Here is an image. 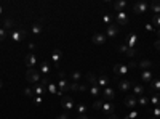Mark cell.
<instances>
[{"label": "cell", "mask_w": 160, "mask_h": 119, "mask_svg": "<svg viewBox=\"0 0 160 119\" xmlns=\"http://www.w3.org/2000/svg\"><path fill=\"white\" fill-rule=\"evenodd\" d=\"M26 81L29 84H37L40 81V74H38V71H35L34 68H30L27 69V73H26Z\"/></svg>", "instance_id": "cell-1"}, {"label": "cell", "mask_w": 160, "mask_h": 119, "mask_svg": "<svg viewBox=\"0 0 160 119\" xmlns=\"http://www.w3.org/2000/svg\"><path fill=\"white\" fill-rule=\"evenodd\" d=\"M69 87H70V84L66 81V77H64V73H59V84H58V93L62 97V93L64 92H67L69 90Z\"/></svg>", "instance_id": "cell-2"}, {"label": "cell", "mask_w": 160, "mask_h": 119, "mask_svg": "<svg viewBox=\"0 0 160 119\" xmlns=\"http://www.w3.org/2000/svg\"><path fill=\"white\" fill-rule=\"evenodd\" d=\"M26 36H27V31L22 29V28L13 29V31H11V39H13L14 42H21L22 39H26Z\"/></svg>", "instance_id": "cell-3"}, {"label": "cell", "mask_w": 160, "mask_h": 119, "mask_svg": "<svg viewBox=\"0 0 160 119\" xmlns=\"http://www.w3.org/2000/svg\"><path fill=\"white\" fill-rule=\"evenodd\" d=\"M61 106L69 113V111L75 106V103H74V100H72L70 97H67V95H62V97H61Z\"/></svg>", "instance_id": "cell-4"}, {"label": "cell", "mask_w": 160, "mask_h": 119, "mask_svg": "<svg viewBox=\"0 0 160 119\" xmlns=\"http://www.w3.org/2000/svg\"><path fill=\"white\" fill-rule=\"evenodd\" d=\"M101 109H102V113H106V116H112V114H114V111H115V105H114V103H110V101H104Z\"/></svg>", "instance_id": "cell-5"}, {"label": "cell", "mask_w": 160, "mask_h": 119, "mask_svg": "<svg viewBox=\"0 0 160 119\" xmlns=\"http://www.w3.org/2000/svg\"><path fill=\"white\" fill-rule=\"evenodd\" d=\"M115 19H117V26H125V24H128V16H126L125 11H118L115 15Z\"/></svg>", "instance_id": "cell-6"}, {"label": "cell", "mask_w": 160, "mask_h": 119, "mask_svg": "<svg viewBox=\"0 0 160 119\" xmlns=\"http://www.w3.org/2000/svg\"><path fill=\"white\" fill-rule=\"evenodd\" d=\"M51 60L54 63V66H59L61 65V60H62V52L59 49H54L53 53H51Z\"/></svg>", "instance_id": "cell-7"}, {"label": "cell", "mask_w": 160, "mask_h": 119, "mask_svg": "<svg viewBox=\"0 0 160 119\" xmlns=\"http://www.w3.org/2000/svg\"><path fill=\"white\" fill-rule=\"evenodd\" d=\"M128 71H130L128 65H115V66H114V73L118 74V76H126Z\"/></svg>", "instance_id": "cell-8"}, {"label": "cell", "mask_w": 160, "mask_h": 119, "mask_svg": "<svg viewBox=\"0 0 160 119\" xmlns=\"http://www.w3.org/2000/svg\"><path fill=\"white\" fill-rule=\"evenodd\" d=\"M24 61H26L27 68L30 69V68H34V66L37 65V57H35L34 53H27V55H26V58H24Z\"/></svg>", "instance_id": "cell-9"}, {"label": "cell", "mask_w": 160, "mask_h": 119, "mask_svg": "<svg viewBox=\"0 0 160 119\" xmlns=\"http://www.w3.org/2000/svg\"><path fill=\"white\" fill-rule=\"evenodd\" d=\"M125 42H126L128 49H134L136 42H138V36H136V34H128L126 39H125Z\"/></svg>", "instance_id": "cell-10"}, {"label": "cell", "mask_w": 160, "mask_h": 119, "mask_svg": "<svg viewBox=\"0 0 160 119\" xmlns=\"http://www.w3.org/2000/svg\"><path fill=\"white\" fill-rule=\"evenodd\" d=\"M131 81H128V79H122V81L118 82V90H122V92H126V90H131Z\"/></svg>", "instance_id": "cell-11"}, {"label": "cell", "mask_w": 160, "mask_h": 119, "mask_svg": "<svg viewBox=\"0 0 160 119\" xmlns=\"http://www.w3.org/2000/svg\"><path fill=\"white\" fill-rule=\"evenodd\" d=\"M136 105H138V100H136V97H134V95H128V97L125 98V106H126V108L133 109Z\"/></svg>", "instance_id": "cell-12"}, {"label": "cell", "mask_w": 160, "mask_h": 119, "mask_svg": "<svg viewBox=\"0 0 160 119\" xmlns=\"http://www.w3.org/2000/svg\"><path fill=\"white\" fill-rule=\"evenodd\" d=\"M133 10H134L136 15H141V13H144V11L147 10V3L146 2H138V3H134Z\"/></svg>", "instance_id": "cell-13"}, {"label": "cell", "mask_w": 160, "mask_h": 119, "mask_svg": "<svg viewBox=\"0 0 160 119\" xmlns=\"http://www.w3.org/2000/svg\"><path fill=\"white\" fill-rule=\"evenodd\" d=\"M91 42L94 45H102V44H106V34H94L91 37Z\"/></svg>", "instance_id": "cell-14"}, {"label": "cell", "mask_w": 160, "mask_h": 119, "mask_svg": "<svg viewBox=\"0 0 160 119\" xmlns=\"http://www.w3.org/2000/svg\"><path fill=\"white\" fill-rule=\"evenodd\" d=\"M102 95H104V98H106V100L112 101L114 97H115V92H114V89H110V87H106V89L102 90Z\"/></svg>", "instance_id": "cell-15"}, {"label": "cell", "mask_w": 160, "mask_h": 119, "mask_svg": "<svg viewBox=\"0 0 160 119\" xmlns=\"http://www.w3.org/2000/svg\"><path fill=\"white\" fill-rule=\"evenodd\" d=\"M106 34H107V37H115V36L118 34V26H117V24H110V26H107Z\"/></svg>", "instance_id": "cell-16"}, {"label": "cell", "mask_w": 160, "mask_h": 119, "mask_svg": "<svg viewBox=\"0 0 160 119\" xmlns=\"http://www.w3.org/2000/svg\"><path fill=\"white\" fill-rule=\"evenodd\" d=\"M149 103H152L154 106H160V93H157V92H150Z\"/></svg>", "instance_id": "cell-17"}, {"label": "cell", "mask_w": 160, "mask_h": 119, "mask_svg": "<svg viewBox=\"0 0 160 119\" xmlns=\"http://www.w3.org/2000/svg\"><path fill=\"white\" fill-rule=\"evenodd\" d=\"M155 76H154V73H152V71H142V74H141V79L144 82H152V79H154Z\"/></svg>", "instance_id": "cell-18"}, {"label": "cell", "mask_w": 160, "mask_h": 119, "mask_svg": "<svg viewBox=\"0 0 160 119\" xmlns=\"http://www.w3.org/2000/svg\"><path fill=\"white\" fill-rule=\"evenodd\" d=\"M150 92H158L160 93V77L152 79V82H150Z\"/></svg>", "instance_id": "cell-19"}, {"label": "cell", "mask_w": 160, "mask_h": 119, "mask_svg": "<svg viewBox=\"0 0 160 119\" xmlns=\"http://www.w3.org/2000/svg\"><path fill=\"white\" fill-rule=\"evenodd\" d=\"M40 71H42L43 77H48V76H50V63L42 61V65H40Z\"/></svg>", "instance_id": "cell-20"}, {"label": "cell", "mask_w": 160, "mask_h": 119, "mask_svg": "<svg viewBox=\"0 0 160 119\" xmlns=\"http://www.w3.org/2000/svg\"><path fill=\"white\" fill-rule=\"evenodd\" d=\"M154 65H152V61L150 60H142V61H139L138 63V68H141L142 71H147L149 68H152Z\"/></svg>", "instance_id": "cell-21"}, {"label": "cell", "mask_w": 160, "mask_h": 119, "mask_svg": "<svg viewBox=\"0 0 160 119\" xmlns=\"http://www.w3.org/2000/svg\"><path fill=\"white\" fill-rule=\"evenodd\" d=\"M126 5H128V3L125 2V0H117V2H114V8H115L117 13H118V11H123Z\"/></svg>", "instance_id": "cell-22"}, {"label": "cell", "mask_w": 160, "mask_h": 119, "mask_svg": "<svg viewBox=\"0 0 160 119\" xmlns=\"http://www.w3.org/2000/svg\"><path fill=\"white\" fill-rule=\"evenodd\" d=\"M144 92H146V90H144V87H142V85H139V84H134V85H133V95L142 97Z\"/></svg>", "instance_id": "cell-23"}, {"label": "cell", "mask_w": 160, "mask_h": 119, "mask_svg": "<svg viewBox=\"0 0 160 119\" xmlns=\"http://www.w3.org/2000/svg\"><path fill=\"white\" fill-rule=\"evenodd\" d=\"M77 113H78V116H85L88 113V106L85 105V103H78L77 105Z\"/></svg>", "instance_id": "cell-24"}, {"label": "cell", "mask_w": 160, "mask_h": 119, "mask_svg": "<svg viewBox=\"0 0 160 119\" xmlns=\"http://www.w3.org/2000/svg\"><path fill=\"white\" fill-rule=\"evenodd\" d=\"M98 84H99V87L106 89L107 84H109V77H106V76H99V77H98Z\"/></svg>", "instance_id": "cell-25"}, {"label": "cell", "mask_w": 160, "mask_h": 119, "mask_svg": "<svg viewBox=\"0 0 160 119\" xmlns=\"http://www.w3.org/2000/svg\"><path fill=\"white\" fill-rule=\"evenodd\" d=\"M45 92H46V89H45L43 85H40V84H37V85H35V89H34V93H35V95L42 97V95H43Z\"/></svg>", "instance_id": "cell-26"}, {"label": "cell", "mask_w": 160, "mask_h": 119, "mask_svg": "<svg viewBox=\"0 0 160 119\" xmlns=\"http://www.w3.org/2000/svg\"><path fill=\"white\" fill-rule=\"evenodd\" d=\"M14 26H16V24H14V21H13L11 18L5 19V23H3V29H11V31H13V29H14Z\"/></svg>", "instance_id": "cell-27"}, {"label": "cell", "mask_w": 160, "mask_h": 119, "mask_svg": "<svg viewBox=\"0 0 160 119\" xmlns=\"http://www.w3.org/2000/svg\"><path fill=\"white\" fill-rule=\"evenodd\" d=\"M150 8H152V11L154 13H160V0H154V2L150 3Z\"/></svg>", "instance_id": "cell-28"}, {"label": "cell", "mask_w": 160, "mask_h": 119, "mask_svg": "<svg viewBox=\"0 0 160 119\" xmlns=\"http://www.w3.org/2000/svg\"><path fill=\"white\" fill-rule=\"evenodd\" d=\"M152 26H157V29H160V15H154V16H152V23H150Z\"/></svg>", "instance_id": "cell-29"}, {"label": "cell", "mask_w": 160, "mask_h": 119, "mask_svg": "<svg viewBox=\"0 0 160 119\" xmlns=\"http://www.w3.org/2000/svg\"><path fill=\"white\" fill-rule=\"evenodd\" d=\"M42 29H43V26L40 24V23H35V24L32 26V32H34V34L37 36V34H40V32H42Z\"/></svg>", "instance_id": "cell-30"}, {"label": "cell", "mask_w": 160, "mask_h": 119, "mask_svg": "<svg viewBox=\"0 0 160 119\" xmlns=\"http://www.w3.org/2000/svg\"><path fill=\"white\" fill-rule=\"evenodd\" d=\"M86 81L90 82V84H93V85H94L96 82H98V77H96L93 73H88V74H86Z\"/></svg>", "instance_id": "cell-31"}, {"label": "cell", "mask_w": 160, "mask_h": 119, "mask_svg": "<svg viewBox=\"0 0 160 119\" xmlns=\"http://www.w3.org/2000/svg\"><path fill=\"white\" fill-rule=\"evenodd\" d=\"M138 105H141V106L149 105V98L146 97V95H142V97H139V98H138Z\"/></svg>", "instance_id": "cell-32"}, {"label": "cell", "mask_w": 160, "mask_h": 119, "mask_svg": "<svg viewBox=\"0 0 160 119\" xmlns=\"http://www.w3.org/2000/svg\"><path fill=\"white\" fill-rule=\"evenodd\" d=\"M125 55H126V57H128V58H134V57H136V55H138V50H136V47H134V49H128Z\"/></svg>", "instance_id": "cell-33"}, {"label": "cell", "mask_w": 160, "mask_h": 119, "mask_svg": "<svg viewBox=\"0 0 160 119\" xmlns=\"http://www.w3.org/2000/svg\"><path fill=\"white\" fill-rule=\"evenodd\" d=\"M46 90L50 92V93H58V85L53 84V82H50V85L46 87Z\"/></svg>", "instance_id": "cell-34"}, {"label": "cell", "mask_w": 160, "mask_h": 119, "mask_svg": "<svg viewBox=\"0 0 160 119\" xmlns=\"http://www.w3.org/2000/svg\"><path fill=\"white\" fill-rule=\"evenodd\" d=\"M70 77H72V81H74V82H78V81H80V77H82V74H80L78 71H74V73L70 74Z\"/></svg>", "instance_id": "cell-35"}, {"label": "cell", "mask_w": 160, "mask_h": 119, "mask_svg": "<svg viewBox=\"0 0 160 119\" xmlns=\"http://www.w3.org/2000/svg\"><path fill=\"white\" fill-rule=\"evenodd\" d=\"M102 21H104V24L110 26V24H112V16H110V15H104V16H102Z\"/></svg>", "instance_id": "cell-36"}, {"label": "cell", "mask_w": 160, "mask_h": 119, "mask_svg": "<svg viewBox=\"0 0 160 119\" xmlns=\"http://www.w3.org/2000/svg\"><path fill=\"white\" fill-rule=\"evenodd\" d=\"M138 116H139V113H138V111H134V109H131V113L128 114V116H125V119H136V117H138Z\"/></svg>", "instance_id": "cell-37"}, {"label": "cell", "mask_w": 160, "mask_h": 119, "mask_svg": "<svg viewBox=\"0 0 160 119\" xmlns=\"http://www.w3.org/2000/svg\"><path fill=\"white\" fill-rule=\"evenodd\" d=\"M102 103H104L102 100H96V101L93 103V109H101V108H102Z\"/></svg>", "instance_id": "cell-38"}, {"label": "cell", "mask_w": 160, "mask_h": 119, "mask_svg": "<svg viewBox=\"0 0 160 119\" xmlns=\"http://www.w3.org/2000/svg\"><path fill=\"white\" fill-rule=\"evenodd\" d=\"M152 116H154V117H160V106H155L154 109H152Z\"/></svg>", "instance_id": "cell-39"}, {"label": "cell", "mask_w": 160, "mask_h": 119, "mask_svg": "<svg viewBox=\"0 0 160 119\" xmlns=\"http://www.w3.org/2000/svg\"><path fill=\"white\" fill-rule=\"evenodd\" d=\"M40 85H43L45 89H46V87L50 85V79H48V77H42V81H40Z\"/></svg>", "instance_id": "cell-40"}, {"label": "cell", "mask_w": 160, "mask_h": 119, "mask_svg": "<svg viewBox=\"0 0 160 119\" xmlns=\"http://www.w3.org/2000/svg\"><path fill=\"white\" fill-rule=\"evenodd\" d=\"M90 93L93 95V97H96V95L99 93V87H96V85H93L91 89H90Z\"/></svg>", "instance_id": "cell-41"}, {"label": "cell", "mask_w": 160, "mask_h": 119, "mask_svg": "<svg viewBox=\"0 0 160 119\" xmlns=\"http://www.w3.org/2000/svg\"><path fill=\"white\" fill-rule=\"evenodd\" d=\"M24 95H26V97H32V95H34V89H30V87L24 89Z\"/></svg>", "instance_id": "cell-42"}, {"label": "cell", "mask_w": 160, "mask_h": 119, "mask_svg": "<svg viewBox=\"0 0 160 119\" xmlns=\"http://www.w3.org/2000/svg\"><path fill=\"white\" fill-rule=\"evenodd\" d=\"M126 50H128L126 44H122V45H118V52H120V53H126Z\"/></svg>", "instance_id": "cell-43"}, {"label": "cell", "mask_w": 160, "mask_h": 119, "mask_svg": "<svg viewBox=\"0 0 160 119\" xmlns=\"http://www.w3.org/2000/svg\"><path fill=\"white\" fill-rule=\"evenodd\" d=\"M78 85H80V84L74 82V84H70V87H69V89H70V90H74V92H78Z\"/></svg>", "instance_id": "cell-44"}, {"label": "cell", "mask_w": 160, "mask_h": 119, "mask_svg": "<svg viewBox=\"0 0 160 119\" xmlns=\"http://www.w3.org/2000/svg\"><path fill=\"white\" fill-rule=\"evenodd\" d=\"M5 39H6V31L0 29V40H5Z\"/></svg>", "instance_id": "cell-45"}, {"label": "cell", "mask_w": 160, "mask_h": 119, "mask_svg": "<svg viewBox=\"0 0 160 119\" xmlns=\"http://www.w3.org/2000/svg\"><path fill=\"white\" fill-rule=\"evenodd\" d=\"M128 68H130V69H134V68H138V63H136V61H130V63H128Z\"/></svg>", "instance_id": "cell-46"}, {"label": "cell", "mask_w": 160, "mask_h": 119, "mask_svg": "<svg viewBox=\"0 0 160 119\" xmlns=\"http://www.w3.org/2000/svg\"><path fill=\"white\" fill-rule=\"evenodd\" d=\"M42 97H38V95H35V97H34V103H35V105H40V103H42Z\"/></svg>", "instance_id": "cell-47"}, {"label": "cell", "mask_w": 160, "mask_h": 119, "mask_svg": "<svg viewBox=\"0 0 160 119\" xmlns=\"http://www.w3.org/2000/svg\"><path fill=\"white\" fill-rule=\"evenodd\" d=\"M58 119H69V113H61L58 116Z\"/></svg>", "instance_id": "cell-48"}, {"label": "cell", "mask_w": 160, "mask_h": 119, "mask_svg": "<svg viewBox=\"0 0 160 119\" xmlns=\"http://www.w3.org/2000/svg\"><path fill=\"white\" fill-rule=\"evenodd\" d=\"M85 90H86V85L85 84H80L78 85V92H85Z\"/></svg>", "instance_id": "cell-49"}, {"label": "cell", "mask_w": 160, "mask_h": 119, "mask_svg": "<svg viewBox=\"0 0 160 119\" xmlns=\"http://www.w3.org/2000/svg\"><path fill=\"white\" fill-rule=\"evenodd\" d=\"M146 29L149 31V32H152V31H157V28H154L152 24H147V26H146Z\"/></svg>", "instance_id": "cell-50"}, {"label": "cell", "mask_w": 160, "mask_h": 119, "mask_svg": "<svg viewBox=\"0 0 160 119\" xmlns=\"http://www.w3.org/2000/svg\"><path fill=\"white\" fill-rule=\"evenodd\" d=\"M155 49L160 50V39H157V40H155Z\"/></svg>", "instance_id": "cell-51"}, {"label": "cell", "mask_w": 160, "mask_h": 119, "mask_svg": "<svg viewBox=\"0 0 160 119\" xmlns=\"http://www.w3.org/2000/svg\"><path fill=\"white\" fill-rule=\"evenodd\" d=\"M78 119H88V116L85 114V116H78Z\"/></svg>", "instance_id": "cell-52"}, {"label": "cell", "mask_w": 160, "mask_h": 119, "mask_svg": "<svg viewBox=\"0 0 160 119\" xmlns=\"http://www.w3.org/2000/svg\"><path fill=\"white\" fill-rule=\"evenodd\" d=\"M155 32H157V37L160 39V29H157V31H155Z\"/></svg>", "instance_id": "cell-53"}, {"label": "cell", "mask_w": 160, "mask_h": 119, "mask_svg": "<svg viewBox=\"0 0 160 119\" xmlns=\"http://www.w3.org/2000/svg\"><path fill=\"white\" fill-rule=\"evenodd\" d=\"M109 119H117V116H115V114H112V116H109Z\"/></svg>", "instance_id": "cell-54"}, {"label": "cell", "mask_w": 160, "mask_h": 119, "mask_svg": "<svg viewBox=\"0 0 160 119\" xmlns=\"http://www.w3.org/2000/svg\"><path fill=\"white\" fill-rule=\"evenodd\" d=\"M2 87H3V82H2V81H0V89H2Z\"/></svg>", "instance_id": "cell-55"}, {"label": "cell", "mask_w": 160, "mask_h": 119, "mask_svg": "<svg viewBox=\"0 0 160 119\" xmlns=\"http://www.w3.org/2000/svg\"><path fill=\"white\" fill-rule=\"evenodd\" d=\"M0 13H2V6H0Z\"/></svg>", "instance_id": "cell-56"}, {"label": "cell", "mask_w": 160, "mask_h": 119, "mask_svg": "<svg viewBox=\"0 0 160 119\" xmlns=\"http://www.w3.org/2000/svg\"><path fill=\"white\" fill-rule=\"evenodd\" d=\"M150 119H157V117H150Z\"/></svg>", "instance_id": "cell-57"}, {"label": "cell", "mask_w": 160, "mask_h": 119, "mask_svg": "<svg viewBox=\"0 0 160 119\" xmlns=\"http://www.w3.org/2000/svg\"><path fill=\"white\" fill-rule=\"evenodd\" d=\"M88 119H90V117H88Z\"/></svg>", "instance_id": "cell-58"}]
</instances>
